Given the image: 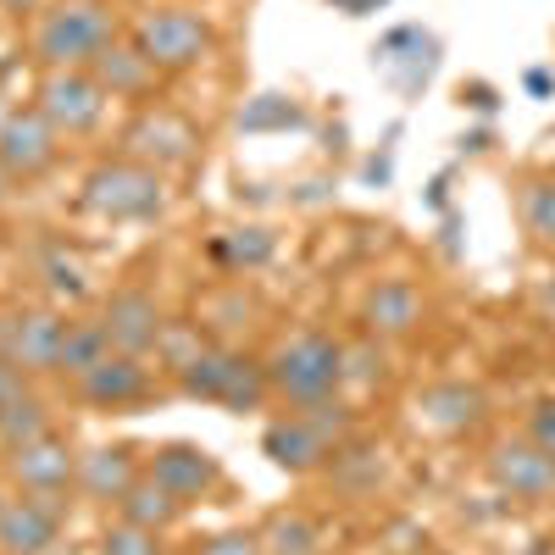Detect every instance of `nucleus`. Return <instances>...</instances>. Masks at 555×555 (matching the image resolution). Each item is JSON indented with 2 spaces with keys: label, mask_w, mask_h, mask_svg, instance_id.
Returning a JSON list of instances; mask_svg holds the SVG:
<instances>
[{
  "label": "nucleus",
  "mask_w": 555,
  "mask_h": 555,
  "mask_svg": "<svg viewBox=\"0 0 555 555\" xmlns=\"http://www.w3.org/2000/svg\"><path fill=\"white\" fill-rule=\"evenodd\" d=\"M122 34L128 28L112 12V0H51V7L28 23V56L39 62V73L95 67V56Z\"/></svg>",
  "instance_id": "nucleus-1"
},
{
  "label": "nucleus",
  "mask_w": 555,
  "mask_h": 555,
  "mask_svg": "<svg viewBox=\"0 0 555 555\" xmlns=\"http://www.w3.org/2000/svg\"><path fill=\"white\" fill-rule=\"evenodd\" d=\"M261 361H267L272 400H284L289 411L345 395V339L322 334V328L284 334V339H278Z\"/></svg>",
  "instance_id": "nucleus-2"
},
{
  "label": "nucleus",
  "mask_w": 555,
  "mask_h": 555,
  "mask_svg": "<svg viewBox=\"0 0 555 555\" xmlns=\"http://www.w3.org/2000/svg\"><path fill=\"white\" fill-rule=\"evenodd\" d=\"M128 39L156 62L162 78L195 73L217 56V28L195 7H183V0H156V7H145L128 23Z\"/></svg>",
  "instance_id": "nucleus-3"
},
{
  "label": "nucleus",
  "mask_w": 555,
  "mask_h": 555,
  "mask_svg": "<svg viewBox=\"0 0 555 555\" xmlns=\"http://www.w3.org/2000/svg\"><path fill=\"white\" fill-rule=\"evenodd\" d=\"M83 206L106 222H156L167 211V172L133 162V156H112L101 167H89Z\"/></svg>",
  "instance_id": "nucleus-4"
},
{
  "label": "nucleus",
  "mask_w": 555,
  "mask_h": 555,
  "mask_svg": "<svg viewBox=\"0 0 555 555\" xmlns=\"http://www.w3.org/2000/svg\"><path fill=\"white\" fill-rule=\"evenodd\" d=\"M34 106L51 117V128L62 139H95L106 128L112 95L101 89V78L89 67H51V73H39V83H34Z\"/></svg>",
  "instance_id": "nucleus-5"
},
{
  "label": "nucleus",
  "mask_w": 555,
  "mask_h": 555,
  "mask_svg": "<svg viewBox=\"0 0 555 555\" xmlns=\"http://www.w3.org/2000/svg\"><path fill=\"white\" fill-rule=\"evenodd\" d=\"M67 322L73 317L56 306H7L0 311V361L17 366L23 378H56Z\"/></svg>",
  "instance_id": "nucleus-6"
},
{
  "label": "nucleus",
  "mask_w": 555,
  "mask_h": 555,
  "mask_svg": "<svg viewBox=\"0 0 555 555\" xmlns=\"http://www.w3.org/2000/svg\"><path fill=\"white\" fill-rule=\"evenodd\" d=\"M201 151H206L201 128L183 117V112L162 106V101H156V106H139L133 122L122 128V156L145 162V167H156V172H183V167H195Z\"/></svg>",
  "instance_id": "nucleus-7"
},
{
  "label": "nucleus",
  "mask_w": 555,
  "mask_h": 555,
  "mask_svg": "<svg viewBox=\"0 0 555 555\" xmlns=\"http://www.w3.org/2000/svg\"><path fill=\"white\" fill-rule=\"evenodd\" d=\"M483 473L512 505H555V455H544L528 434H500L483 450Z\"/></svg>",
  "instance_id": "nucleus-8"
},
{
  "label": "nucleus",
  "mask_w": 555,
  "mask_h": 555,
  "mask_svg": "<svg viewBox=\"0 0 555 555\" xmlns=\"http://www.w3.org/2000/svg\"><path fill=\"white\" fill-rule=\"evenodd\" d=\"M7 483L17 494H51V500H73L78 494V450L67 444V434H44L12 455H0Z\"/></svg>",
  "instance_id": "nucleus-9"
},
{
  "label": "nucleus",
  "mask_w": 555,
  "mask_h": 555,
  "mask_svg": "<svg viewBox=\"0 0 555 555\" xmlns=\"http://www.w3.org/2000/svg\"><path fill=\"white\" fill-rule=\"evenodd\" d=\"M489 416V395L467 378H439L411 395V428L428 439H461Z\"/></svg>",
  "instance_id": "nucleus-10"
},
{
  "label": "nucleus",
  "mask_w": 555,
  "mask_h": 555,
  "mask_svg": "<svg viewBox=\"0 0 555 555\" xmlns=\"http://www.w3.org/2000/svg\"><path fill=\"white\" fill-rule=\"evenodd\" d=\"M62 162V133L51 128L39 106H12L7 128H0V172L12 183H39Z\"/></svg>",
  "instance_id": "nucleus-11"
},
{
  "label": "nucleus",
  "mask_w": 555,
  "mask_h": 555,
  "mask_svg": "<svg viewBox=\"0 0 555 555\" xmlns=\"http://www.w3.org/2000/svg\"><path fill=\"white\" fill-rule=\"evenodd\" d=\"M101 328H106L112 350L145 356V361H151V356L162 350V334H167V311H162V300H156L151 289L128 284V289H112V295H106Z\"/></svg>",
  "instance_id": "nucleus-12"
},
{
  "label": "nucleus",
  "mask_w": 555,
  "mask_h": 555,
  "mask_svg": "<svg viewBox=\"0 0 555 555\" xmlns=\"http://www.w3.org/2000/svg\"><path fill=\"white\" fill-rule=\"evenodd\" d=\"M73 500L51 494H12V505L0 512V555H51L62 544Z\"/></svg>",
  "instance_id": "nucleus-13"
},
{
  "label": "nucleus",
  "mask_w": 555,
  "mask_h": 555,
  "mask_svg": "<svg viewBox=\"0 0 555 555\" xmlns=\"http://www.w3.org/2000/svg\"><path fill=\"white\" fill-rule=\"evenodd\" d=\"M334 439L322 434L306 411H284V416H272V423L261 428V455L272 461L278 473H289V478H311L322 473L334 461Z\"/></svg>",
  "instance_id": "nucleus-14"
},
{
  "label": "nucleus",
  "mask_w": 555,
  "mask_h": 555,
  "mask_svg": "<svg viewBox=\"0 0 555 555\" xmlns=\"http://www.w3.org/2000/svg\"><path fill=\"white\" fill-rule=\"evenodd\" d=\"M145 473L183 505H201L222 489V461L206 450V444H190V439H172V444H156Z\"/></svg>",
  "instance_id": "nucleus-15"
},
{
  "label": "nucleus",
  "mask_w": 555,
  "mask_h": 555,
  "mask_svg": "<svg viewBox=\"0 0 555 555\" xmlns=\"http://www.w3.org/2000/svg\"><path fill=\"white\" fill-rule=\"evenodd\" d=\"M361 328L373 339H411L428 328V295L411 284V278H378L361 295Z\"/></svg>",
  "instance_id": "nucleus-16"
},
{
  "label": "nucleus",
  "mask_w": 555,
  "mask_h": 555,
  "mask_svg": "<svg viewBox=\"0 0 555 555\" xmlns=\"http://www.w3.org/2000/svg\"><path fill=\"white\" fill-rule=\"evenodd\" d=\"M89 73L101 78V89H106L112 101H128L133 112H139V106H156V101H162V83H167V78L156 73V62L139 51L128 34L112 39L106 51L95 56V67H89Z\"/></svg>",
  "instance_id": "nucleus-17"
},
{
  "label": "nucleus",
  "mask_w": 555,
  "mask_h": 555,
  "mask_svg": "<svg viewBox=\"0 0 555 555\" xmlns=\"http://www.w3.org/2000/svg\"><path fill=\"white\" fill-rule=\"evenodd\" d=\"M73 389H78L83 405H95V411H128V405H139V400H151L156 378H151V361H145V356L112 350L95 373H83Z\"/></svg>",
  "instance_id": "nucleus-18"
},
{
  "label": "nucleus",
  "mask_w": 555,
  "mask_h": 555,
  "mask_svg": "<svg viewBox=\"0 0 555 555\" xmlns=\"http://www.w3.org/2000/svg\"><path fill=\"white\" fill-rule=\"evenodd\" d=\"M145 478V461H139L133 444H101V450H83L78 455V494L117 512L122 494Z\"/></svg>",
  "instance_id": "nucleus-19"
},
{
  "label": "nucleus",
  "mask_w": 555,
  "mask_h": 555,
  "mask_svg": "<svg viewBox=\"0 0 555 555\" xmlns=\"http://www.w3.org/2000/svg\"><path fill=\"white\" fill-rule=\"evenodd\" d=\"M183 512H190V505L172 500L151 473L139 478V483L122 494V505H117V517H122V522H139V528H151V533H172V528L183 522Z\"/></svg>",
  "instance_id": "nucleus-20"
},
{
  "label": "nucleus",
  "mask_w": 555,
  "mask_h": 555,
  "mask_svg": "<svg viewBox=\"0 0 555 555\" xmlns=\"http://www.w3.org/2000/svg\"><path fill=\"white\" fill-rule=\"evenodd\" d=\"M234 361H240V350H228V345H201L195 361H183V366H178V389L190 395V400H211V405H222L228 378H234Z\"/></svg>",
  "instance_id": "nucleus-21"
},
{
  "label": "nucleus",
  "mask_w": 555,
  "mask_h": 555,
  "mask_svg": "<svg viewBox=\"0 0 555 555\" xmlns=\"http://www.w3.org/2000/svg\"><path fill=\"white\" fill-rule=\"evenodd\" d=\"M267 555H322V522L300 505H284V512H267V522L256 528Z\"/></svg>",
  "instance_id": "nucleus-22"
},
{
  "label": "nucleus",
  "mask_w": 555,
  "mask_h": 555,
  "mask_svg": "<svg viewBox=\"0 0 555 555\" xmlns=\"http://www.w3.org/2000/svg\"><path fill=\"white\" fill-rule=\"evenodd\" d=\"M106 356H112V339H106V328H101V317H73V322H67V339H62L56 378L78 384L83 373H95Z\"/></svg>",
  "instance_id": "nucleus-23"
},
{
  "label": "nucleus",
  "mask_w": 555,
  "mask_h": 555,
  "mask_svg": "<svg viewBox=\"0 0 555 555\" xmlns=\"http://www.w3.org/2000/svg\"><path fill=\"white\" fill-rule=\"evenodd\" d=\"M44 434H56V423H51V405H44L34 389H23L17 400L0 405V455H12V450H23Z\"/></svg>",
  "instance_id": "nucleus-24"
},
{
  "label": "nucleus",
  "mask_w": 555,
  "mask_h": 555,
  "mask_svg": "<svg viewBox=\"0 0 555 555\" xmlns=\"http://www.w3.org/2000/svg\"><path fill=\"white\" fill-rule=\"evenodd\" d=\"M517 217H522V234L555 256V172H533L522 178L517 190Z\"/></svg>",
  "instance_id": "nucleus-25"
},
{
  "label": "nucleus",
  "mask_w": 555,
  "mask_h": 555,
  "mask_svg": "<svg viewBox=\"0 0 555 555\" xmlns=\"http://www.w3.org/2000/svg\"><path fill=\"white\" fill-rule=\"evenodd\" d=\"M272 250H278V240L267 234V228H228V234H217L211 240V256L222 261V267H234V272H256V267H267L272 261Z\"/></svg>",
  "instance_id": "nucleus-26"
},
{
  "label": "nucleus",
  "mask_w": 555,
  "mask_h": 555,
  "mask_svg": "<svg viewBox=\"0 0 555 555\" xmlns=\"http://www.w3.org/2000/svg\"><path fill=\"white\" fill-rule=\"evenodd\" d=\"M306 128V106H295L289 95H256L240 112V133H289Z\"/></svg>",
  "instance_id": "nucleus-27"
},
{
  "label": "nucleus",
  "mask_w": 555,
  "mask_h": 555,
  "mask_svg": "<svg viewBox=\"0 0 555 555\" xmlns=\"http://www.w3.org/2000/svg\"><path fill=\"white\" fill-rule=\"evenodd\" d=\"M272 400V384H267V361L261 356H240L234 361V378H228V395H222V411H256Z\"/></svg>",
  "instance_id": "nucleus-28"
},
{
  "label": "nucleus",
  "mask_w": 555,
  "mask_h": 555,
  "mask_svg": "<svg viewBox=\"0 0 555 555\" xmlns=\"http://www.w3.org/2000/svg\"><path fill=\"white\" fill-rule=\"evenodd\" d=\"M384 378H389L384 339H373V334L345 339V384H384Z\"/></svg>",
  "instance_id": "nucleus-29"
},
{
  "label": "nucleus",
  "mask_w": 555,
  "mask_h": 555,
  "mask_svg": "<svg viewBox=\"0 0 555 555\" xmlns=\"http://www.w3.org/2000/svg\"><path fill=\"white\" fill-rule=\"evenodd\" d=\"M167 533H151V528H139V522H112L106 533H101V555H167V544H162Z\"/></svg>",
  "instance_id": "nucleus-30"
},
{
  "label": "nucleus",
  "mask_w": 555,
  "mask_h": 555,
  "mask_svg": "<svg viewBox=\"0 0 555 555\" xmlns=\"http://www.w3.org/2000/svg\"><path fill=\"white\" fill-rule=\"evenodd\" d=\"M195 555H267V544H261L256 528H222V533L201 539Z\"/></svg>",
  "instance_id": "nucleus-31"
},
{
  "label": "nucleus",
  "mask_w": 555,
  "mask_h": 555,
  "mask_svg": "<svg viewBox=\"0 0 555 555\" xmlns=\"http://www.w3.org/2000/svg\"><path fill=\"white\" fill-rule=\"evenodd\" d=\"M44 284H51V295H62V300H78L89 284H83V267L78 261H67L62 250L51 256V261H44Z\"/></svg>",
  "instance_id": "nucleus-32"
},
{
  "label": "nucleus",
  "mask_w": 555,
  "mask_h": 555,
  "mask_svg": "<svg viewBox=\"0 0 555 555\" xmlns=\"http://www.w3.org/2000/svg\"><path fill=\"white\" fill-rule=\"evenodd\" d=\"M544 455H555V389L550 395H539L533 405H528V428H522Z\"/></svg>",
  "instance_id": "nucleus-33"
},
{
  "label": "nucleus",
  "mask_w": 555,
  "mask_h": 555,
  "mask_svg": "<svg viewBox=\"0 0 555 555\" xmlns=\"http://www.w3.org/2000/svg\"><path fill=\"white\" fill-rule=\"evenodd\" d=\"M533 311H539V322H544V328H555V272H550L544 284L533 289Z\"/></svg>",
  "instance_id": "nucleus-34"
},
{
  "label": "nucleus",
  "mask_w": 555,
  "mask_h": 555,
  "mask_svg": "<svg viewBox=\"0 0 555 555\" xmlns=\"http://www.w3.org/2000/svg\"><path fill=\"white\" fill-rule=\"evenodd\" d=\"M23 389H34V384L17 373V366H7V361H0V405H7V400H17Z\"/></svg>",
  "instance_id": "nucleus-35"
},
{
  "label": "nucleus",
  "mask_w": 555,
  "mask_h": 555,
  "mask_svg": "<svg viewBox=\"0 0 555 555\" xmlns=\"http://www.w3.org/2000/svg\"><path fill=\"white\" fill-rule=\"evenodd\" d=\"M44 7H51V0H0V12H7V17H17V23H34Z\"/></svg>",
  "instance_id": "nucleus-36"
},
{
  "label": "nucleus",
  "mask_w": 555,
  "mask_h": 555,
  "mask_svg": "<svg viewBox=\"0 0 555 555\" xmlns=\"http://www.w3.org/2000/svg\"><path fill=\"white\" fill-rule=\"evenodd\" d=\"M12 494H17V489L7 483V473H0V512H7V505H12Z\"/></svg>",
  "instance_id": "nucleus-37"
},
{
  "label": "nucleus",
  "mask_w": 555,
  "mask_h": 555,
  "mask_svg": "<svg viewBox=\"0 0 555 555\" xmlns=\"http://www.w3.org/2000/svg\"><path fill=\"white\" fill-rule=\"evenodd\" d=\"M7 117H12V101H7V95H0V128H7Z\"/></svg>",
  "instance_id": "nucleus-38"
},
{
  "label": "nucleus",
  "mask_w": 555,
  "mask_h": 555,
  "mask_svg": "<svg viewBox=\"0 0 555 555\" xmlns=\"http://www.w3.org/2000/svg\"><path fill=\"white\" fill-rule=\"evenodd\" d=\"M7 190H12V178H7V172H0V201H7Z\"/></svg>",
  "instance_id": "nucleus-39"
},
{
  "label": "nucleus",
  "mask_w": 555,
  "mask_h": 555,
  "mask_svg": "<svg viewBox=\"0 0 555 555\" xmlns=\"http://www.w3.org/2000/svg\"><path fill=\"white\" fill-rule=\"evenodd\" d=\"M133 7H156V0H133Z\"/></svg>",
  "instance_id": "nucleus-40"
},
{
  "label": "nucleus",
  "mask_w": 555,
  "mask_h": 555,
  "mask_svg": "<svg viewBox=\"0 0 555 555\" xmlns=\"http://www.w3.org/2000/svg\"><path fill=\"white\" fill-rule=\"evenodd\" d=\"M550 378H555V356H550Z\"/></svg>",
  "instance_id": "nucleus-41"
}]
</instances>
